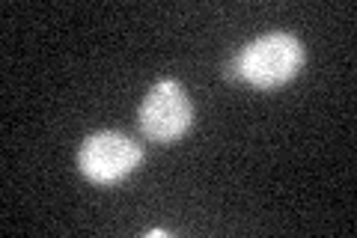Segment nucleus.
I'll list each match as a JSON object with an SVG mask.
<instances>
[{
  "instance_id": "nucleus-1",
  "label": "nucleus",
  "mask_w": 357,
  "mask_h": 238,
  "mask_svg": "<svg viewBox=\"0 0 357 238\" xmlns=\"http://www.w3.org/2000/svg\"><path fill=\"white\" fill-rule=\"evenodd\" d=\"M238 77L250 87L277 89L289 84L304 66V45L292 33H265L236 54Z\"/></svg>"
},
{
  "instance_id": "nucleus-2",
  "label": "nucleus",
  "mask_w": 357,
  "mask_h": 238,
  "mask_svg": "<svg viewBox=\"0 0 357 238\" xmlns=\"http://www.w3.org/2000/svg\"><path fill=\"white\" fill-rule=\"evenodd\" d=\"M191 119H194V107H191V98H188V89L178 81H173V77H164V81L155 84L146 93V98H143L137 113L140 131L152 143L178 140L191 128Z\"/></svg>"
},
{
  "instance_id": "nucleus-3",
  "label": "nucleus",
  "mask_w": 357,
  "mask_h": 238,
  "mask_svg": "<svg viewBox=\"0 0 357 238\" xmlns=\"http://www.w3.org/2000/svg\"><path fill=\"white\" fill-rule=\"evenodd\" d=\"M140 161H143L140 143H134L131 137H126L119 131L89 134L81 143V152H77V167L96 185L119 182V179L134 173L140 167Z\"/></svg>"
}]
</instances>
